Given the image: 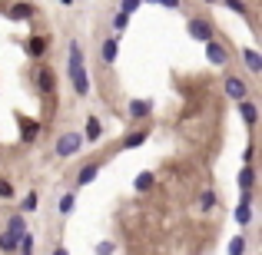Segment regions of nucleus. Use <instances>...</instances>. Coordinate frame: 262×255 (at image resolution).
I'll use <instances>...</instances> for the list:
<instances>
[{
	"instance_id": "obj_1",
	"label": "nucleus",
	"mask_w": 262,
	"mask_h": 255,
	"mask_svg": "<svg viewBox=\"0 0 262 255\" xmlns=\"http://www.w3.org/2000/svg\"><path fill=\"white\" fill-rule=\"evenodd\" d=\"M70 83L77 96H90V77H86V66H83V47L73 40L70 43Z\"/></svg>"
},
{
	"instance_id": "obj_2",
	"label": "nucleus",
	"mask_w": 262,
	"mask_h": 255,
	"mask_svg": "<svg viewBox=\"0 0 262 255\" xmlns=\"http://www.w3.org/2000/svg\"><path fill=\"white\" fill-rule=\"evenodd\" d=\"M80 149H83V133H63L53 143V156H57V159H70Z\"/></svg>"
},
{
	"instance_id": "obj_3",
	"label": "nucleus",
	"mask_w": 262,
	"mask_h": 255,
	"mask_svg": "<svg viewBox=\"0 0 262 255\" xmlns=\"http://www.w3.org/2000/svg\"><path fill=\"white\" fill-rule=\"evenodd\" d=\"M186 30H189V37L199 40V43H209V40H216V37H212V24H209V20H203V17H192Z\"/></svg>"
},
{
	"instance_id": "obj_4",
	"label": "nucleus",
	"mask_w": 262,
	"mask_h": 255,
	"mask_svg": "<svg viewBox=\"0 0 262 255\" xmlns=\"http://www.w3.org/2000/svg\"><path fill=\"white\" fill-rule=\"evenodd\" d=\"M223 89H226V96H229V100H236V103H243L246 96H249V83H246L243 77H226Z\"/></svg>"
},
{
	"instance_id": "obj_5",
	"label": "nucleus",
	"mask_w": 262,
	"mask_h": 255,
	"mask_svg": "<svg viewBox=\"0 0 262 255\" xmlns=\"http://www.w3.org/2000/svg\"><path fill=\"white\" fill-rule=\"evenodd\" d=\"M206 60H209L212 66H226L229 63V50H226L219 40H209V43H206Z\"/></svg>"
},
{
	"instance_id": "obj_6",
	"label": "nucleus",
	"mask_w": 262,
	"mask_h": 255,
	"mask_svg": "<svg viewBox=\"0 0 262 255\" xmlns=\"http://www.w3.org/2000/svg\"><path fill=\"white\" fill-rule=\"evenodd\" d=\"M37 86H40V93H53L57 89V77H53L50 66H40L37 70Z\"/></svg>"
},
{
	"instance_id": "obj_7",
	"label": "nucleus",
	"mask_w": 262,
	"mask_h": 255,
	"mask_svg": "<svg viewBox=\"0 0 262 255\" xmlns=\"http://www.w3.org/2000/svg\"><path fill=\"white\" fill-rule=\"evenodd\" d=\"M153 113V100H129V120H146Z\"/></svg>"
},
{
	"instance_id": "obj_8",
	"label": "nucleus",
	"mask_w": 262,
	"mask_h": 255,
	"mask_svg": "<svg viewBox=\"0 0 262 255\" xmlns=\"http://www.w3.org/2000/svg\"><path fill=\"white\" fill-rule=\"evenodd\" d=\"M116 50H120V37H106L100 47V57L103 63H116Z\"/></svg>"
},
{
	"instance_id": "obj_9",
	"label": "nucleus",
	"mask_w": 262,
	"mask_h": 255,
	"mask_svg": "<svg viewBox=\"0 0 262 255\" xmlns=\"http://www.w3.org/2000/svg\"><path fill=\"white\" fill-rule=\"evenodd\" d=\"M100 163H86V166L83 169H80V176H77V189H83V186H90V182H93V179L96 176H100Z\"/></svg>"
},
{
	"instance_id": "obj_10",
	"label": "nucleus",
	"mask_w": 262,
	"mask_h": 255,
	"mask_svg": "<svg viewBox=\"0 0 262 255\" xmlns=\"http://www.w3.org/2000/svg\"><path fill=\"white\" fill-rule=\"evenodd\" d=\"M243 63H246L249 73H262V53L252 50V47H246V50H243Z\"/></svg>"
},
{
	"instance_id": "obj_11",
	"label": "nucleus",
	"mask_w": 262,
	"mask_h": 255,
	"mask_svg": "<svg viewBox=\"0 0 262 255\" xmlns=\"http://www.w3.org/2000/svg\"><path fill=\"white\" fill-rule=\"evenodd\" d=\"M146 140H149V126H143V129H136V133H129L126 140L120 143V146H123V149H140Z\"/></svg>"
},
{
	"instance_id": "obj_12",
	"label": "nucleus",
	"mask_w": 262,
	"mask_h": 255,
	"mask_svg": "<svg viewBox=\"0 0 262 255\" xmlns=\"http://www.w3.org/2000/svg\"><path fill=\"white\" fill-rule=\"evenodd\" d=\"M239 116H243V123H246V126H256V120H259L256 103H252V100H243V103H239Z\"/></svg>"
},
{
	"instance_id": "obj_13",
	"label": "nucleus",
	"mask_w": 262,
	"mask_h": 255,
	"mask_svg": "<svg viewBox=\"0 0 262 255\" xmlns=\"http://www.w3.org/2000/svg\"><path fill=\"white\" fill-rule=\"evenodd\" d=\"M100 133H103V126H100V116H86L83 143H96V140H100Z\"/></svg>"
},
{
	"instance_id": "obj_14",
	"label": "nucleus",
	"mask_w": 262,
	"mask_h": 255,
	"mask_svg": "<svg viewBox=\"0 0 262 255\" xmlns=\"http://www.w3.org/2000/svg\"><path fill=\"white\" fill-rule=\"evenodd\" d=\"M7 232H10L13 239H20V236L27 232V219H24V212H17V216L7 219Z\"/></svg>"
},
{
	"instance_id": "obj_15",
	"label": "nucleus",
	"mask_w": 262,
	"mask_h": 255,
	"mask_svg": "<svg viewBox=\"0 0 262 255\" xmlns=\"http://www.w3.org/2000/svg\"><path fill=\"white\" fill-rule=\"evenodd\" d=\"M47 43H50V37H30L27 40V53H30V57H43Z\"/></svg>"
},
{
	"instance_id": "obj_16",
	"label": "nucleus",
	"mask_w": 262,
	"mask_h": 255,
	"mask_svg": "<svg viewBox=\"0 0 262 255\" xmlns=\"http://www.w3.org/2000/svg\"><path fill=\"white\" fill-rule=\"evenodd\" d=\"M73 205H77V189H70V192H63V196H60V216H70L73 212Z\"/></svg>"
},
{
	"instance_id": "obj_17",
	"label": "nucleus",
	"mask_w": 262,
	"mask_h": 255,
	"mask_svg": "<svg viewBox=\"0 0 262 255\" xmlns=\"http://www.w3.org/2000/svg\"><path fill=\"white\" fill-rule=\"evenodd\" d=\"M216 205H219V196H216V192H212V189L199 192V209H203V212H212V209H216Z\"/></svg>"
},
{
	"instance_id": "obj_18",
	"label": "nucleus",
	"mask_w": 262,
	"mask_h": 255,
	"mask_svg": "<svg viewBox=\"0 0 262 255\" xmlns=\"http://www.w3.org/2000/svg\"><path fill=\"white\" fill-rule=\"evenodd\" d=\"M252 186H256V169L243 166L239 169V189H252Z\"/></svg>"
},
{
	"instance_id": "obj_19",
	"label": "nucleus",
	"mask_w": 262,
	"mask_h": 255,
	"mask_svg": "<svg viewBox=\"0 0 262 255\" xmlns=\"http://www.w3.org/2000/svg\"><path fill=\"white\" fill-rule=\"evenodd\" d=\"M153 182H156L153 172H140V176H136V182H133V189L136 192H149V189H153Z\"/></svg>"
},
{
	"instance_id": "obj_20",
	"label": "nucleus",
	"mask_w": 262,
	"mask_h": 255,
	"mask_svg": "<svg viewBox=\"0 0 262 255\" xmlns=\"http://www.w3.org/2000/svg\"><path fill=\"white\" fill-rule=\"evenodd\" d=\"M10 17L13 20H30L33 17V4H13L10 7Z\"/></svg>"
},
{
	"instance_id": "obj_21",
	"label": "nucleus",
	"mask_w": 262,
	"mask_h": 255,
	"mask_svg": "<svg viewBox=\"0 0 262 255\" xmlns=\"http://www.w3.org/2000/svg\"><path fill=\"white\" fill-rule=\"evenodd\" d=\"M246 249H249V242H246V236H232L229 239V255H246Z\"/></svg>"
},
{
	"instance_id": "obj_22",
	"label": "nucleus",
	"mask_w": 262,
	"mask_h": 255,
	"mask_svg": "<svg viewBox=\"0 0 262 255\" xmlns=\"http://www.w3.org/2000/svg\"><path fill=\"white\" fill-rule=\"evenodd\" d=\"M17 242H20V239H13L10 232H0V252L13 255V252H17Z\"/></svg>"
},
{
	"instance_id": "obj_23",
	"label": "nucleus",
	"mask_w": 262,
	"mask_h": 255,
	"mask_svg": "<svg viewBox=\"0 0 262 255\" xmlns=\"http://www.w3.org/2000/svg\"><path fill=\"white\" fill-rule=\"evenodd\" d=\"M236 222L239 225H249L252 222V205H236Z\"/></svg>"
},
{
	"instance_id": "obj_24",
	"label": "nucleus",
	"mask_w": 262,
	"mask_h": 255,
	"mask_svg": "<svg viewBox=\"0 0 262 255\" xmlns=\"http://www.w3.org/2000/svg\"><path fill=\"white\" fill-rule=\"evenodd\" d=\"M37 202H40L37 192H27V199L20 202V212H33V209H37Z\"/></svg>"
},
{
	"instance_id": "obj_25",
	"label": "nucleus",
	"mask_w": 262,
	"mask_h": 255,
	"mask_svg": "<svg viewBox=\"0 0 262 255\" xmlns=\"http://www.w3.org/2000/svg\"><path fill=\"white\" fill-rule=\"evenodd\" d=\"M223 4L229 7L232 13H239V17H246V13H249V10H246V4H243V0H223Z\"/></svg>"
},
{
	"instance_id": "obj_26",
	"label": "nucleus",
	"mask_w": 262,
	"mask_h": 255,
	"mask_svg": "<svg viewBox=\"0 0 262 255\" xmlns=\"http://www.w3.org/2000/svg\"><path fill=\"white\" fill-rule=\"evenodd\" d=\"M20 126H24V140H27V143H30L33 136H37V129H40L37 123H30V120H24V123H20Z\"/></svg>"
},
{
	"instance_id": "obj_27",
	"label": "nucleus",
	"mask_w": 262,
	"mask_h": 255,
	"mask_svg": "<svg viewBox=\"0 0 262 255\" xmlns=\"http://www.w3.org/2000/svg\"><path fill=\"white\" fill-rule=\"evenodd\" d=\"M136 7H140V0H120V13H126V17H133Z\"/></svg>"
},
{
	"instance_id": "obj_28",
	"label": "nucleus",
	"mask_w": 262,
	"mask_h": 255,
	"mask_svg": "<svg viewBox=\"0 0 262 255\" xmlns=\"http://www.w3.org/2000/svg\"><path fill=\"white\" fill-rule=\"evenodd\" d=\"M116 252V245L110 242V239H103V242H96V255H113Z\"/></svg>"
},
{
	"instance_id": "obj_29",
	"label": "nucleus",
	"mask_w": 262,
	"mask_h": 255,
	"mask_svg": "<svg viewBox=\"0 0 262 255\" xmlns=\"http://www.w3.org/2000/svg\"><path fill=\"white\" fill-rule=\"evenodd\" d=\"M0 199H13V186H10V179H4V176H0Z\"/></svg>"
},
{
	"instance_id": "obj_30",
	"label": "nucleus",
	"mask_w": 262,
	"mask_h": 255,
	"mask_svg": "<svg viewBox=\"0 0 262 255\" xmlns=\"http://www.w3.org/2000/svg\"><path fill=\"white\" fill-rule=\"evenodd\" d=\"M126 24H129V17H126V13H116V17H113V30H116V33H120Z\"/></svg>"
},
{
	"instance_id": "obj_31",
	"label": "nucleus",
	"mask_w": 262,
	"mask_h": 255,
	"mask_svg": "<svg viewBox=\"0 0 262 255\" xmlns=\"http://www.w3.org/2000/svg\"><path fill=\"white\" fill-rule=\"evenodd\" d=\"M252 199H256V196H252V189H243V196H239V205H252Z\"/></svg>"
},
{
	"instance_id": "obj_32",
	"label": "nucleus",
	"mask_w": 262,
	"mask_h": 255,
	"mask_svg": "<svg viewBox=\"0 0 262 255\" xmlns=\"http://www.w3.org/2000/svg\"><path fill=\"white\" fill-rule=\"evenodd\" d=\"M149 4H163V7H169V10H176L179 0H149Z\"/></svg>"
},
{
	"instance_id": "obj_33",
	"label": "nucleus",
	"mask_w": 262,
	"mask_h": 255,
	"mask_svg": "<svg viewBox=\"0 0 262 255\" xmlns=\"http://www.w3.org/2000/svg\"><path fill=\"white\" fill-rule=\"evenodd\" d=\"M53 255H70V252H67L63 245H57V249H53Z\"/></svg>"
},
{
	"instance_id": "obj_34",
	"label": "nucleus",
	"mask_w": 262,
	"mask_h": 255,
	"mask_svg": "<svg viewBox=\"0 0 262 255\" xmlns=\"http://www.w3.org/2000/svg\"><path fill=\"white\" fill-rule=\"evenodd\" d=\"M60 4H67V7H70V4H73V0H60Z\"/></svg>"
},
{
	"instance_id": "obj_35",
	"label": "nucleus",
	"mask_w": 262,
	"mask_h": 255,
	"mask_svg": "<svg viewBox=\"0 0 262 255\" xmlns=\"http://www.w3.org/2000/svg\"><path fill=\"white\" fill-rule=\"evenodd\" d=\"M209 4H212V0H209Z\"/></svg>"
}]
</instances>
